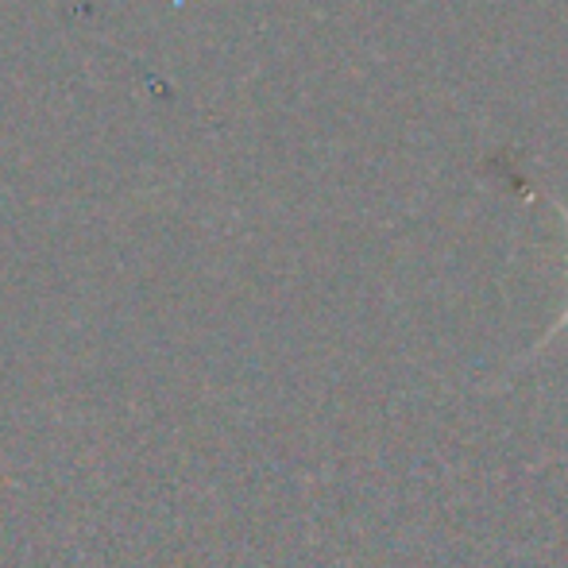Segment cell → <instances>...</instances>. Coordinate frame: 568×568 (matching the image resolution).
Segmentation results:
<instances>
[{
	"instance_id": "1",
	"label": "cell",
	"mask_w": 568,
	"mask_h": 568,
	"mask_svg": "<svg viewBox=\"0 0 568 568\" xmlns=\"http://www.w3.org/2000/svg\"><path fill=\"white\" fill-rule=\"evenodd\" d=\"M554 205H557V202H554ZM557 213H561V221H565V229H568V210H565V205H557ZM565 325H568V310H565V314H561V322L554 325V333H561ZM554 333H549V337H554ZM549 337H546V341H549Z\"/></svg>"
}]
</instances>
